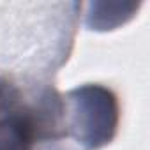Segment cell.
<instances>
[{"label": "cell", "mask_w": 150, "mask_h": 150, "mask_svg": "<svg viewBox=\"0 0 150 150\" xmlns=\"http://www.w3.org/2000/svg\"><path fill=\"white\" fill-rule=\"evenodd\" d=\"M35 134L32 115L21 111L0 115V150H32Z\"/></svg>", "instance_id": "cell-1"}]
</instances>
